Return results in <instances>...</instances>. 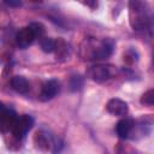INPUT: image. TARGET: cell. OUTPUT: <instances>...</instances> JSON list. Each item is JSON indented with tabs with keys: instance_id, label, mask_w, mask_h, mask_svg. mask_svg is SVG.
<instances>
[{
	"instance_id": "9c48e42d",
	"label": "cell",
	"mask_w": 154,
	"mask_h": 154,
	"mask_svg": "<svg viewBox=\"0 0 154 154\" xmlns=\"http://www.w3.org/2000/svg\"><path fill=\"white\" fill-rule=\"evenodd\" d=\"M134 120L131 118H123L117 123L116 131L120 138H126L134 129Z\"/></svg>"
},
{
	"instance_id": "9a60e30c",
	"label": "cell",
	"mask_w": 154,
	"mask_h": 154,
	"mask_svg": "<svg viewBox=\"0 0 154 154\" xmlns=\"http://www.w3.org/2000/svg\"><path fill=\"white\" fill-rule=\"evenodd\" d=\"M4 2H5V5H7L10 7H20L22 6V1H19V0H5Z\"/></svg>"
},
{
	"instance_id": "52a82bcc",
	"label": "cell",
	"mask_w": 154,
	"mask_h": 154,
	"mask_svg": "<svg viewBox=\"0 0 154 154\" xmlns=\"http://www.w3.org/2000/svg\"><path fill=\"white\" fill-rule=\"evenodd\" d=\"M106 108L107 111L113 114V116H119V117H123V116H126L128 112H129V107H128V103L120 99H111L107 105H106Z\"/></svg>"
},
{
	"instance_id": "5bb4252c",
	"label": "cell",
	"mask_w": 154,
	"mask_h": 154,
	"mask_svg": "<svg viewBox=\"0 0 154 154\" xmlns=\"http://www.w3.org/2000/svg\"><path fill=\"white\" fill-rule=\"evenodd\" d=\"M29 28L32 30L35 37H41L45 34V26L41 23H31L29 25Z\"/></svg>"
},
{
	"instance_id": "7a4b0ae2",
	"label": "cell",
	"mask_w": 154,
	"mask_h": 154,
	"mask_svg": "<svg viewBox=\"0 0 154 154\" xmlns=\"http://www.w3.org/2000/svg\"><path fill=\"white\" fill-rule=\"evenodd\" d=\"M32 125H34L32 117L28 116V114H24V116L17 118V120L14 123V126L12 129V132H13L16 138L20 140L28 134V131L32 128Z\"/></svg>"
},
{
	"instance_id": "8fae6325",
	"label": "cell",
	"mask_w": 154,
	"mask_h": 154,
	"mask_svg": "<svg viewBox=\"0 0 154 154\" xmlns=\"http://www.w3.org/2000/svg\"><path fill=\"white\" fill-rule=\"evenodd\" d=\"M40 46L45 53H52L55 51L57 41H54L52 37H42L40 40Z\"/></svg>"
},
{
	"instance_id": "6da1fadb",
	"label": "cell",
	"mask_w": 154,
	"mask_h": 154,
	"mask_svg": "<svg viewBox=\"0 0 154 154\" xmlns=\"http://www.w3.org/2000/svg\"><path fill=\"white\" fill-rule=\"evenodd\" d=\"M150 17L144 10V4L141 1L130 2V24L135 30H143L149 25Z\"/></svg>"
},
{
	"instance_id": "2e32d148",
	"label": "cell",
	"mask_w": 154,
	"mask_h": 154,
	"mask_svg": "<svg viewBox=\"0 0 154 154\" xmlns=\"http://www.w3.org/2000/svg\"><path fill=\"white\" fill-rule=\"evenodd\" d=\"M5 109H6V108H5V106H4V105L0 102V117H1V114L5 112Z\"/></svg>"
},
{
	"instance_id": "30bf717a",
	"label": "cell",
	"mask_w": 154,
	"mask_h": 154,
	"mask_svg": "<svg viewBox=\"0 0 154 154\" xmlns=\"http://www.w3.org/2000/svg\"><path fill=\"white\" fill-rule=\"evenodd\" d=\"M11 87L19 94H26L30 89V84L28 79L23 76H14L11 79Z\"/></svg>"
},
{
	"instance_id": "277c9868",
	"label": "cell",
	"mask_w": 154,
	"mask_h": 154,
	"mask_svg": "<svg viewBox=\"0 0 154 154\" xmlns=\"http://www.w3.org/2000/svg\"><path fill=\"white\" fill-rule=\"evenodd\" d=\"M113 47H114V43L112 40H109V38L102 40L101 42L93 46V53H91L90 59H106V58H108L113 52Z\"/></svg>"
},
{
	"instance_id": "4fadbf2b",
	"label": "cell",
	"mask_w": 154,
	"mask_h": 154,
	"mask_svg": "<svg viewBox=\"0 0 154 154\" xmlns=\"http://www.w3.org/2000/svg\"><path fill=\"white\" fill-rule=\"evenodd\" d=\"M141 103L142 105H146V106H152L153 103H154V90L153 89H149V90H147L143 95H142V97H141Z\"/></svg>"
},
{
	"instance_id": "7c38bea8",
	"label": "cell",
	"mask_w": 154,
	"mask_h": 154,
	"mask_svg": "<svg viewBox=\"0 0 154 154\" xmlns=\"http://www.w3.org/2000/svg\"><path fill=\"white\" fill-rule=\"evenodd\" d=\"M83 84H84V79L79 75H73L70 78V82H69V85H70V90L71 91H77V90L82 89Z\"/></svg>"
},
{
	"instance_id": "8992f818",
	"label": "cell",
	"mask_w": 154,
	"mask_h": 154,
	"mask_svg": "<svg viewBox=\"0 0 154 154\" xmlns=\"http://www.w3.org/2000/svg\"><path fill=\"white\" fill-rule=\"evenodd\" d=\"M35 35L32 32V30L26 26V28H22L17 34H16V43L19 48H28L35 40Z\"/></svg>"
},
{
	"instance_id": "ba28073f",
	"label": "cell",
	"mask_w": 154,
	"mask_h": 154,
	"mask_svg": "<svg viewBox=\"0 0 154 154\" xmlns=\"http://www.w3.org/2000/svg\"><path fill=\"white\" fill-rule=\"evenodd\" d=\"M17 116L13 111L11 109H5V112L1 114L0 117V130L2 132H7L10 130L13 129L14 126V123L17 120Z\"/></svg>"
},
{
	"instance_id": "5b68a950",
	"label": "cell",
	"mask_w": 154,
	"mask_h": 154,
	"mask_svg": "<svg viewBox=\"0 0 154 154\" xmlns=\"http://www.w3.org/2000/svg\"><path fill=\"white\" fill-rule=\"evenodd\" d=\"M60 90V83L58 79L52 78L49 81H47L43 87H42V91L40 94V100L42 101H48L51 99H53Z\"/></svg>"
},
{
	"instance_id": "3957f363",
	"label": "cell",
	"mask_w": 154,
	"mask_h": 154,
	"mask_svg": "<svg viewBox=\"0 0 154 154\" xmlns=\"http://www.w3.org/2000/svg\"><path fill=\"white\" fill-rule=\"evenodd\" d=\"M88 77L97 83H101V82H105L107 79H109L112 76H113V71L111 69V66H107V65H95V66H91L88 72H87Z\"/></svg>"
}]
</instances>
